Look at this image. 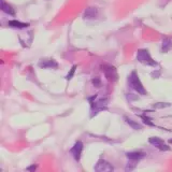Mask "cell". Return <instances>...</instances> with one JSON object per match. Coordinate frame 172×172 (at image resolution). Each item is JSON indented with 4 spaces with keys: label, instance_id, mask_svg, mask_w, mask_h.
Returning <instances> with one entry per match:
<instances>
[{
    "label": "cell",
    "instance_id": "obj_17",
    "mask_svg": "<svg viewBox=\"0 0 172 172\" xmlns=\"http://www.w3.org/2000/svg\"><path fill=\"white\" fill-rule=\"evenodd\" d=\"M78 68V66L76 65H74V66L72 67V68L70 69V71L68 72V74H67V76H66V80H71V79L73 78V76H74V72H76V69Z\"/></svg>",
    "mask_w": 172,
    "mask_h": 172
},
{
    "label": "cell",
    "instance_id": "obj_13",
    "mask_svg": "<svg viewBox=\"0 0 172 172\" xmlns=\"http://www.w3.org/2000/svg\"><path fill=\"white\" fill-rule=\"evenodd\" d=\"M172 47V40L169 38H165L163 40V45H161V50L164 53H167L168 51Z\"/></svg>",
    "mask_w": 172,
    "mask_h": 172
},
{
    "label": "cell",
    "instance_id": "obj_7",
    "mask_svg": "<svg viewBox=\"0 0 172 172\" xmlns=\"http://www.w3.org/2000/svg\"><path fill=\"white\" fill-rule=\"evenodd\" d=\"M83 151V143L81 141L76 142V144L72 146V149L70 150V154L73 156V158L76 161H79L81 159V154Z\"/></svg>",
    "mask_w": 172,
    "mask_h": 172
},
{
    "label": "cell",
    "instance_id": "obj_10",
    "mask_svg": "<svg viewBox=\"0 0 172 172\" xmlns=\"http://www.w3.org/2000/svg\"><path fill=\"white\" fill-rule=\"evenodd\" d=\"M39 67L41 68H57L58 67V64L54 59H49V60H41L39 62Z\"/></svg>",
    "mask_w": 172,
    "mask_h": 172
},
{
    "label": "cell",
    "instance_id": "obj_11",
    "mask_svg": "<svg viewBox=\"0 0 172 172\" xmlns=\"http://www.w3.org/2000/svg\"><path fill=\"white\" fill-rule=\"evenodd\" d=\"M10 27H13V28H19V29H23V28H27L29 26L28 23H22V22H19L16 19H13V21H10L8 23Z\"/></svg>",
    "mask_w": 172,
    "mask_h": 172
},
{
    "label": "cell",
    "instance_id": "obj_19",
    "mask_svg": "<svg viewBox=\"0 0 172 172\" xmlns=\"http://www.w3.org/2000/svg\"><path fill=\"white\" fill-rule=\"evenodd\" d=\"M92 83L93 85H94L95 87H100L101 86V80H100L99 78H95L92 80Z\"/></svg>",
    "mask_w": 172,
    "mask_h": 172
},
{
    "label": "cell",
    "instance_id": "obj_9",
    "mask_svg": "<svg viewBox=\"0 0 172 172\" xmlns=\"http://www.w3.org/2000/svg\"><path fill=\"white\" fill-rule=\"evenodd\" d=\"M97 14H98V10L96 8H88V9L85 10L83 17L85 19H94L97 17Z\"/></svg>",
    "mask_w": 172,
    "mask_h": 172
},
{
    "label": "cell",
    "instance_id": "obj_12",
    "mask_svg": "<svg viewBox=\"0 0 172 172\" xmlns=\"http://www.w3.org/2000/svg\"><path fill=\"white\" fill-rule=\"evenodd\" d=\"M1 10H2L5 13H7V14H9V15H15L14 9H13L10 5L5 3L3 0H1Z\"/></svg>",
    "mask_w": 172,
    "mask_h": 172
},
{
    "label": "cell",
    "instance_id": "obj_14",
    "mask_svg": "<svg viewBox=\"0 0 172 172\" xmlns=\"http://www.w3.org/2000/svg\"><path fill=\"white\" fill-rule=\"evenodd\" d=\"M125 120H126V123H127L128 125H129L130 127L132 128V129H134V130H140V129H142L141 125H140V124H138V123H136L134 120H130V118H128V117H125Z\"/></svg>",
    "mask_w": 172,
    "mask_h": 172
},
{
    "label": "cell",
    "instance_id": "obj_5",
    "mask_svg": "<svg viewBox=\"0 0 172 172\" xmlns=\"http://www.w3.org/2000/svg\"><path fill=\"white\" fill-rule=\"evenodd\" d=\"M149 142L152 144L153 146L157 147L158 150H160V151H170V147L165 144V142L160 139V138H157V137H152L149 139Z\"/></svg>",
    "mask_w": 172,
    "mask_h": 172
},
{
    "label": "cell",
    "instance_id": "obj_15",
    "mask_svg": "<svg viewBox=\"0 0 172 172\" xmlns=\"http://www.w3.org/2000/svg\"><path fill=\"white\" fill-rule=\"evenodd\" d=\"M137 163H138V160H132V159H129V161H128V165H127V167L125 168V170L126 171H131V170H133L134 168H136V166H137Z\"/></svg>",
    "mask_w": 172,
    "mask_h": 172
},
{
    "label": "cell",
    "instance_id": "obj_8",
    "mask_svg": "<svg viewBox=\"0 0 172 172\" xmlns=\"http://www.w3.org/2000/svg\"><path fill=\"white\" fill-rule=\"evenodd\" d=\"M146 156V153H144V152H128V153H126V157L128 158V159H132V160H141V159H143L144 157Z\"/></svg>",
    "mask_w": 172,
    "mask_h": 172
},
{
    "label": "cell",
    "instance_id": "obj_3",
    "mask_svg": "<svg viewBox=\"0 0 172 172\" xmlns=\"http://www.w3.org/2000/svg\"><path fill=\"white\" fill-rule=\"evenodd\" d=\"M101 71L104 73V76H106V78L108 79L109 81L114 82V81L117 80L118 76H117V72H116V69L114 68L113 66H111V65H102Z\"/></svg>",
    "mask_w": 172,
    "mask_h": 172
},
{
    "label": "cell",
    "instance_id": "obj_2",
    "mask_svg": "<svg viewBox=\"0 0 172 172\" xmlns=\"http://www.w3.org/2000/svg\"><path fill=\"white\" fill-rule=\"evenodd\" d=\"M137 59L143 65L146 66H151V67H156L158 66V64L154 60L153 58L150 55L149 51L147 50H139L137 53Z\"/></svg>",
    "mask_w": 172,
    "mask_h": 172
},
{
    "label": "cell",
    "instance_id": "obj_20",
    "mask_svg": "<svg viewBox=\"0 0 172 172\" xmlns=\"http://www.w3.org/2000/svg\"><path fill=\"white\" fill-rule=\"evenodd\" d=\"M35 169H37V166H35V165H32V166H30V167L27 168V170H28V171H35Z\"/></svg>",
    "mask_w": 172,
    "mask_h": 172
},
{
    "label": "cell",
    "instance_id": "obj_1",
    "mask_svg": "<svg viewBox=\"0 0 172 172\" xmlns=\"http://www.w3.org/2000/svg\"><path fill=\"white\" fill-rule=\"evenodd\" d=\"M128 83H129L130 87H131L132 89L136 90V92H138V94L143 95V96L147 94L145 88L143 87V84L141 83V81H140L139 76H138L136 71H132V72L130 73L129 78H128Z\"/></svg>",
    "mask_w": 172,
    "mask_h": 172
},
{
    "label": "cell",
    "instance_id": "obj_4",
    "mask_svg": "<svg viewBox=\"0 0 172 172\" xmlns=\"http://www.w3.org/2000/svg\"><path fill=\"white\" fill-rule=\"evenodd\" d=\"M95 170L98 172H109V171H113L114 168L111 164L108 163L106 160L99 159V160L97 161L96 166H95Z\"/></svg>",
    "mask_w": 172,
    "mask_h": 172
},
{
    "label": "cell",
    "instance_id": "obj_18",
    "mask_svg": "<svg viewBox=\"0 0 172 172\" xmlns=\"http://www.w3.org/2000/svg\"><path fill=\"white\" fill-rule=\"evenodd\" d=\"M170 106V103H166V102H158V103L154 104V108L156 109H164V108H168Z\"/></svg>",
    "mask_w": 172,
    "mask_h": 172
},
{
    "label": "cell",
    "instance_id": "obj_16",
    "mask_svg": "<svg viewBox=\"0 0 172 172\" xmlns=\"http://www.w3.org/2000/svg\"><path fill=\"white\" fill-rule=\"evenodd\" d=\"M140 117H141V120H143L144 124H146L147 126H152V127H154V126H155V124H154V123L152 122L151 118L147 117V116H145V115H140Z\"/></svg>",
    "mask_w": 172,
    "mask_h": 172
},
{
    "label": "cell",
    "instance_id": "obj_21",
    "mask_svg": "<svg viewBox=\"0 0 172 172\" xmlns=\"http://www.w3.org/2000/svg\"><path fill=\"white\" fill-rule=\"evenodd\" d=\"M170 143H172V140H170Z\"/></svg>",
    "mask_w": 172,
    "mask_h": 172
},
{
    "label": "cell",
    "instance_id": "obj_6",
    "mask_svg": "<svg viewBox=\"0 0 172 172\" xmlns=\"http://www.w3.org/2000/svg\"><path fill=\"white\" fill-rule=\"evenodd\" d=\"M106 104H108V100H106V98H101V99H99L98 101H90V106H92V111L94 112L95 114H97L99 111H101V110H103V109H106Z\"/></svg>",
    "mask_w": 172,
    "mask_h": 172
}]
</instances>
